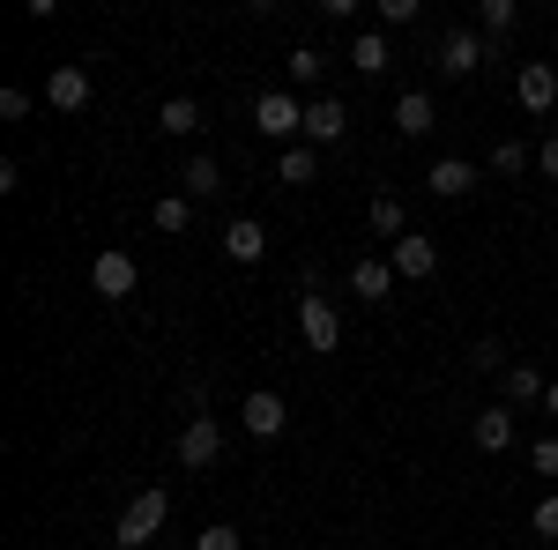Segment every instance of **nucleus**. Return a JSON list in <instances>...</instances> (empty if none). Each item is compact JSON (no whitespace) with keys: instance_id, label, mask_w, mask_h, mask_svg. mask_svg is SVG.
Returning a JSON list of instances; mask_svg holds the SVG:
<instances>
[{"instance_id":"obj_1","label":"nucleus","mask_w":558,"mask_h":550,"mask_svg":"<svg viewBox=\"0 0 558 550\" xmlns=\"http://www.w3.org/2000/svg\"><path fill=\"white\" fill-rule=\"evenodd\" d=\"M165 521H172V491L157 484V491H142L128 513H120V528H112V543L120 550H149L157 536H165Z\"/></svg>"},{"instance_id":"obj_2","label":"nucleus","mask_w":558,"mask_h":550,"mask_svg":"<svg viewBox=\"0 0 558 550\" xmlns=\"http://www.w3.org/2000/svg\"><path fill=\"white\" fill-rule=\"evenodd\" d=\"M299 335L313 357H336L343 350V313H336V297H299Z\"/></svg>"},{"instance_id":"obj_3","label":"nucleus","mask_w":558,"mask_h":550,"mask_svg":"<svg viewBox=\"0 0 558 550\" xmlns=\"http://www.w3.org/2000/svg\"><path fill=\"white\" fill-rule=\"evenodd\" d=\"M254 134H268V142H283V149H291V142L305 134V105L291 97V89H268V97L254 105Z\"/></svg>"},{"instance_id":"obj_4","label":"nucleus","mask_w":558,"mask_h":550,"mask_svg":"<svg viewBox=\"0 0 558 550\" xmlns=\"http://www.w3.org/2000/svg\"><path fill=\"white\" fill-rule=\"evenodd\" d=\"M432 68H439V75H447V83H462V75H476V68H484V38H476V30H462V23H454V30H447V38H439V52H432Z\"/></svg>"},{"instance_id":"obj_5","label":"nucleus","mask_w":558,"mask_h":550,"mask_svg":"<svg viewBox=\"0 0 558 550\" xmlns=\"http://www.w3.org/2000/svg\"><path fill=\"white\" fill-rule=\"evenodd\" d=\"M134 283H142V268H134V254H120V246H105V254L89 260V291L97 297H134Z\"/></svg>"},{"instance_id":"obj_6","label":"nucleus","mask_w":558,"mask_h":550,"mask_svg":"<svg viewBox=\"0 0 558 550\" xmlns=\"http://www.w3.org/2000/svg\"><path fill=\"white\" fill-rule=\"evenodd\" d=\"M514 97H521V112H551L558 105V68H544V60H521V75H514Z\"/></svg>"},{"instance_id":"obj_7","label":"nucleus","mask_w":558,"mask_h":550,"mask_svg":"<svg viewBox=\"0 0 558 550\" xmlns=\"http://www.w3.org/2000/svg\"><path fill=\"white\" fill-rule=\"evenodd\" d=\"M239 424H246L254 439H283V424H291V410H283V394H268V387H254V394L239 402Z\"/></svg>"},{"instance_id":"obj_8","label":"nucleus","mask_w":558,"mask_h":550,"mask_svg":"<svg viewBox=\"0 0 558 550\" xmlns=\"http://www.w3.org/2000/svg\"><path fill=\"white\" fill-rule=\"evenodd\" d=\"M343 134H350L343 97H313V105H305V142H313V149H336Z\"/></svg>"},{"instance_id":"obj_9","label":"nucleus","mask_w":558,"mask_h":550,"mask_svg":"<svg viewBox=\"0 0 558 550\" xmlns=\"http://www.w3.org/2000/svg\"><path fill=\"white\" fill-rule=\"evenodd\" d=\"M45 105H52V112H83L89 105V68L83 60H68V68L45 75Z\"/></svg>"},{"instance_id":"obj_10","label":"nucleus","mask_w":558,"mask_h":550,"mask_svg":"<svg viewBox=\"0 0 558 550\" xmlns=\"http://www.w3.org/2000/svg\"><path fill=\"white\" fill-rule=\"evenodd\" d=\"M395 276H402V283H432V276H439V246H432V239H417V231H410V239H395Z\"/></svg>"},{"instance_id":"obj_11","label":"nucleus","mask_w":558,"mask_h":550,"mask_svg":"<svg viewBox=\"0 0 558 550\" xmlns=\"http://www.w3.org/2000/svg\"><path fill=\"white\" fill-rule=\"evenodd\" d=\"M216 454H223V424L216 417H194L179 431V468H209Z\"/></svg>"},{"instance_id":"obj_12","label":"nucleus","mask_w":558,"mask_h":550,"mask_svg":"<svg viewBox=\"0 0 558 550\" xmlns=\"http://www.w3.org/2000/svg\"><path fill=\"white\" fill-rule=\"evenodd\" d=\"M432 127H439L432 97H425V89H402V97H395V134H402V142H425Z\"/></svg>"},{"instance_id":"obj_13","label":"nucleus","mask_w":558,"mask_h":550,"mask_svg":"<svg viewBox=\"0 0 558 550\" xmlns=\"http://www.w3.org/2000/svg\"><path fill=\"white\" fill-rule=\"evenodd\" d=\"M425 186L439 194V201H462V194H476V164L470 157H439V164L425 171Z\"/></svg>"},{"instance_id":"obj_14","label":"nucleus","mask_w":558,"mask_h":550,"mask_svg":"<svg viewBox=\"0 0 558 550\" xmlns=\"http://www.w3.org/2000/svg\"><path fill=\"white\" fill-rule=\"evenodd\" d=\"M223 254L239 260V268H254V260L268 254V231H260L254 216H231V223H223Z\"/></svg>"},{"instance_id":"obj_15","label":"nucleus","mask_w":558,"mask_h":550,"mask_svg":"<svg viewBox=\"0 0 558 550\" xmlns=\"http://www.w3.org/2000/svg\"><path fill=\"white\" fill-rule=\"evenodd\" d=\"M179 194H186V201H216V194H223V164H216V157H186V164H179Z\"/></svg>"},{"instance_id":"obj_16","label":"nucleus","mask_w":558,"mask_h":550,"mask_svg":"<svg viewBox=\"0 0 558 550\" xmlns=\"http://www.w3.org/2000/svg\"><path fill=\"white\" fill-rule=\"evenodd\" d=\"M470 439L484 447V454H507V447H514V410H507V402H499V410H476Z\"/></svg>"},{"instance_id":"obj_17","label":"nucleus","mask_w":558,"mask_h":550,"mask_svg":"<svg viewBox=\"0 0 558 550\" xmlns=\"http://www.w3.org/2000/svg\"><path fill=\"white\" fill-rule=\"evenodd\" d=\"M387 291H395V260H357V268H350V297L387 305Z\"/></svg>"},{"instance_id":"obj_18","label":"nucleus","mask_w":558,"mask_h":550,"mask_svg":"<svg viewBox=\"0 0 558 550\" xmlns=\"http://www.w3.org/2000/svg\"><path fill=\"white\" fill-rule=\"evenodd\" d=\"M499 387H507V410H514V402L529 410V402H544V387H551V380H544L536 365H507V372H499Z\"/></svg>"},{"instance_id":"obj_19","label":"nucleus","mask_w":558,"mask_h":550,"mask_svg":"<svg viewBox=\"0 0 558 550\" xmlns=\"http://www.w3.org/2000/svg\"><path fill=\"white\" fill-rule=\"evenodd\" d=\"M387 60H395V52H387V30L350 38V68H357V75H387Z\"/></svg>"},{"instance_id":"obj_20","label":"nucleus","mask_w":558,"mask_h":550,"mask_svg":"<svg viewBox=\"0 0 558 550\" xmlns=\"http://www.w3.org/2000/svg\"><path fill=\"white\" fill-rule=\"evenodd\" d=\"M313 171H320V157H313V142H291V149L276 157V179H283V186H313Z\"/></svg>"},{"instance_id":"obj_21","label":"nucleus","mask_w":558,"mask_h":550,"mask_svg":"<svg viewBox=\"0 0 558 550\" xmlns=\"http://www.w3.org/2000/svg\"><path fill=\"white\" fill-rule=\"evenodd\" d=\"M149 223H157L165 239H179V231L194 223V201H186V194H157V209H149Z\"/></svg>"},{"instance_id":"obj_22","label":"nucleus","mask_w":558,"mask_h":550,"mask_svg":"<svg viewBox=\"0 0 558 550\" xmlns=\"http://www.w3.org/2000/svg\"><path fill=\"white\" fill-rule=\"evenodd\" d=\"M157 127H165V134H194V127H202V105H194V97H165Z\"/></svg>"},{"instance_id":"obj_23","label":"nucleus","mask_w":558,"mask_h":550,"mask_svg":"<svg viewBox=\"0 0 558 550\" xmlns=\"http://www.w3.org/2000/svg\"><path fill=\"white\" fill-rule=\"evenodd\" d=\"M476 23H484V38H507V30L521 23V8L514 0H476Z\"/></svg>"},{"instance_id":"obj_24","label":"nucleus","mask_w":558,"mask_h":550,"mask_svg":"<svg viewBox=\"0 0 558 550\" xmlns=\"http://www.w3.org/2000/svg\"><path fill=\"white\" fill-rule=\"evenodd\" d=\"M320 75H328V52H313V45H299V52H291V83H299V89H313Z\"/></svg>"},{"instance_id":"obj_25","label":"nucleus","mask_w":558,"mask_h":550,"mask_svg":"<svg viewBox=\"0 0 558 550\" xmlns=\"http://www.w3.org/2000/svg\"><path fill=\"white\" fill-rule=\"evenodd\" d=\"M373 231H380V239H410V231H402V201H395V194H380V201H373Z\"/></svg>"},{"instance_id":"obj_26","label":"nucleus","mask_w":558,"mask_h":550,"mask_svg":"<svg viewBox=\"0 0 558 550\" xmlns=\"http://www.w3.org/2000/svg\"><path fill=\"white\" fill-rule=\"evenodd\" d=\"M529 164H536V157H529L521 142H499V149H492V171H507V179H521Z\"/></svg>"},{"instance_id":"obj_27","label":"nucleus","mask_w":558,"mask_h":550,"mask_svg":"<svg viewBox=\"0 0 558 550\" xmlns=\"http://www.w3.org/2000/svg\"><path fill=\"white\" fill-rule=\"evenodd\" d=\"M194 550H246V543H239V528H231V521H209V528L194 536Z\"/></svg>"},{"instance_id":"obj_28","label":"nucleus","mask_w":558,"mask_h":550,"mask_svg":"<svg viewBox=\"0 0 558 550\" xmlns=\"http://www.w3.org/2000/svg\"><path fill=\"white\" fill-rule=\"evenodd\" d=\"M529 528H536L544 543H558V491H551V499H536V513H529Z\"/></svg>"},{"instance_id":"obj_29","label":"nucleus","mask_w":558,"mask_h":550,"mask_svg":"<svg viewBox=\"0 0 558 550\" xmlns=\"http://www.w3.org/2000/svg\"><path fill=\"white\" fill-rule=\"evenodd\" d=\"M417 23V0H380V30H410Z\"/></svg>"},{"instance_id":"obj_30","label":"nucleus","mask_w":558,"mask_h":550,"mask_svg":"<svg viewBox=\"0 0 558 550\" xmlns=\"http://www.w3.org/2000/svg\"><path fill=\"white\" fill-rule=\"evenodd\" d=\"M0 120H31V89H15V83L0 89Z\"/></svg>"},{"instance_id":"obj_31","label":"nucleus","mask_w":558,"mask_h":550,"mask_svg":"<svg viewBox=\"0 0 558 550\" xmlns=\"http://www.w3.org/2000/svg\"><path fill=\"white\" fill-rule=\"evenodd\" d=\"M529 468H536V476H558V439H536V447H529Z\"/></svg>"},{"instance_id":"obj_32","label":"nucleus","mask_w":558,"mask_h":550,"mask_svg":"<svg viewBox=\"0 0 558 550\" xmlns=\"http://www.w3.org/2000/svg\"><path fill=\"white\" fill-rule=\"evenodd\" d=\"M470 365H476V372H507V350H499V342H476Z\"/></svg>"},{"instance_id":"obj_33","label":"nucleus","mask_w":558,"mask_h":550,"mask_svg":"<svg viewBox=\"0 0 558 550\" xmlns=\"http://www.w3.org/2000/svg\"><path fill=\"white\" fill-rule=\"evenodd\" d=\"M536 171H544V179H558V134L544 142V149H536Z\"/></svg>"},{"instance_id":"obj_34","label":"nucleus","mask_w":558,"mask_h":550,"mask_svg":"<svg viewBox=\"0 0 558 550\" xmlns=\"http://www.w3.org/2000/svg\"><path fill=\"white\" fill-rule=\"evenodd\" d=\"M544 410H551V417H558V380H551V387H544Z\"/></svg>"},{"instance_id":"obj_35","label":"nucleus","mask_w":558,"mask_h":550,"mask_svg":"<svg viewBox=\"0 0 558 550\" xmlns=\"http://www.w3.org/2000/svg\"><path fill=\"white\" fill-rule=\"evenodd\" d=\"M149 550H165V543H149Z\"/></svg>"}]
</instances>
